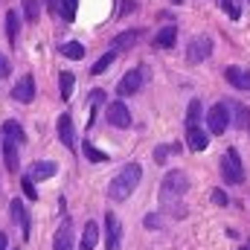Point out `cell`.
Returning <instances> with one entry per match:
<instances>
[{
	"label": "cell",
	"mask_w": 250,
	"mask_h": 250,
	"mask_svg": "<svg viewBox=\"0 0 250 250\" xmlns=\"http://www.w3.org/2000/svg\"><path fill=\"white\" fill-rule=\"evenodd\" d=\"M140 178H143V169H140V163H128V166H123V172H120V175L111 181L108 195H111L114 201H125V198H131V192L137 189Z\"/></svg>",
	"instance_id": "1"
},
{
	"label": "cell",
	"mask_w": 250,
	"mask_h": 250,
	"mask_svg": "<svg viewBox=\"0 0 250 250\" xmlns=\"http://www.w3.org/2000/svg\"><path fill=\"white\" fill-rule=\"evenodd\" d=\"M189 181L184 172H169L166 178H163V184H160V198H163V204H175L178 198H184V192H187Z\"/></svg>",
	"instance_id": "2"
},
{
	"label": "cell",
	"mask_w": 250,
	"mask_h": 250,
	"mask_svg": "<svg viewBox=\"0 0 250 250\" xmlns=\"http://www.w3.org/2000/svg\"><path fill=\"white\" fill-rule=\"evenodd\" d=\"M221 175H224L227 184H242L245 181V169H242V160H239L236 148H227L221 154Z\"/></svg>",
	"instance_id": "3"
},
{
	"label": "cell",
	"mask_w": 250,
	"mask_h": 250,
	"mask_svg": "<svg viewBox=\"0 0 250 250\" xmlns=\"http://www.w3.org/2000/svg\"><path fill=\"white\" fill-rule=\"evenodd\" d=\"M207 125H209V134H224L227 125H230V114H227V105L218 102L207 111Z\"/></svg>",
	"instance_id": "4"
},
{
	"label": "cell",
	"mask_w": 250,
	"mask_h": 250,
	"mask_svg": "<svg viewBox=\"0 0 250 250\" xmlns=\"http://www.w3.org/2000/svg\"><path fill=\"white\" fill-rule=\"evenodd\" d=\"M209 53H212V41L207 38V35H198V38H192L187 47V59L189 64H201L204 59H209Z\"/></svg>",
	"instance_id": "5"
},
{
	"label": "cell",
	"mask_w": 250,
	"mask_h": 250,
	"mask_svg": "<svg viewBox=\"0 0 250 250\" xmlns=\"http://www.w3.org/2000/svg\"><path fill=\"white\" fill-rule=\"evenodd\" d=\"M123 227H120V218L114 212L105 215V250H120V242H123Z\"/></svg>",
	"instance_id": "6"
},
{
	"label": "cell",
	"mask_w": 250,
	"mask_h": 250,
	"mask_svg": "<svg viewBox=\"0 0 250 250\" xmlns=\"http://www.w3.org/2000/svg\"><path fill=\"white\" fill-rule=\"evenodd\" d=\"M12 99L21 102V105L32 102V99H35V79H32V76H23V79L12 87Z\"/></svg>",
	"instance_id": "7"
},
{
	"label": "cell",
	"mask_w": 250,
	"mask_h": 250,
	"mask_svg": "<svg viewBox=\"0 0 250 250\" xmlns=\"http://www.w3.org/2000/svg\"><path fill=\"white\" fill-rule=\"evenodd\" d=\"M140 87H143V70H128L123 76V82L117 84V93L120 96H134Z\"/></svg>",
	"instance_id": "8"
},
{
	"label": "cell",
	"mask_w": 250,
	"mask_h": 250,
	"mask_svg": "<svg viewBox=\"0 0 250 250\" xmlns=\"http://www.w3.org/2000/svg\"><path fill=\"white\" fill-rule=\"evenodd\" d=\"M108 123L114 125V128H128L131 125V111L125 108V102H111L108 105Z\"/></svg>",
	"instance_id": "9"
},
{
	"label": "cell",
	"mask_w": 250,
	"mask_h": 250,
	"mask_svg": "<svg viewBox=\"0 0 250 250\" xmlns=\"http://www.w3.org/2000/svg\"><path fill=\"white\" fill-rule=\"evenodd\" d=\"M53 250H73V221H70V218H64L62 224H59Z\"/></svg>",
	"instance_id": "10"
},
{
	"label": "cell",
	"mask_w": 250,
	"mask_h": 250,
	"mask_svg": "<svg viewBox=\"0 0 250 250\" xmlns=\"http://www.w3.org/2000/svg\"><path fill=\"white\" fill-rule=\"evenodd\" d=\"M224 79L233 84V87H239V90H250V73L245 70V67H227L224 70Z\"/></svg>",
	"instance_id": "11"
},
{
	"label": "cell",
	"mask_w": 250,
	"mask_h": 250,
	"mask_svg": "<svg viewBox=\"0 0 250 250\" xmlns=\"http://www.w3.org/2000/svg\"><path fill=\"white\" fill-rule=\"evenodd\" d=\"M227 114H230V120H233L236 128H242V131L250 128V111L242 105V102H230V105H227Z\"/></svg>",
	"instance_id": "12"
},
{
	"label": "cell",
	"mask_w": 250,
	"mask_h": 250,
	"mask_svg": "<svg viewBox=\"0 0 250 250\" xmlns=\"http://www.w3.org/2000/svg\"><path fill=\"white\" fill-rule=\"evenodd\" d=\"M187 143L192 151H204L207 146H209V137H207V131L204 128H198V125H192L187 128Z\"/></svg>",
	"instance_id": "13"
},
{
	"label": "cell",
	"mask_w": 250,
	"mask_h": 250,
	"mask_svg": "<svg viewBox=\"0 0 250 250\" xmlns=\"http://www.w3.org/2000/svg\"><path fill=\"white\" fill-rule=\"evenodd\" d=\"M56 172H59V166H56V163H50V160H41V163H35V166H32V172H29L26 178L35 184V181H47V178H53Z\"/></svg>",
	"instance_id": "14"
},
{
	"label": "cell",
	"mask_w": 250,
	"mask_h": 250,
	"mask_svg": "<svg viewBox=\"0 0 250 250\" xmlns=\"http://www.w3.org/2000/svg\"><path fill=\"white\" fill-rule=\"evenodd\" d=\"M137 41H140V32H137V29H125V32H120V35L114 38L111 47H114V53H125V50H131Z\"/></svg>",
	"instance_id": "15"
},
{
	"label": "cell",
	"mask_w": 250,
	"mask_h": 250,
	"mask_svg": "<svg viewBox=\"0 0 250 250\" xmlns=\"http://www.w3.org/2000/svg\"><path fill=\"white\" fill-rule=\"evenodd\" d=\"M59 140H62L67 148L76 146V134H73V120H70V114H62V117H59Z\"/></svg>",
	"instance_id": "16"
},
{
	"label": "cell",
	"mask_w": 250,
	"mask_h": 250,
	"mask_svg": "<svg viewBox=\"0 0 250 250\" xmlns=\"http://www.w3.org/2000/svg\"><path fill=\"white\" fill-rule=\"evenodd\" d=\"M175 41H178V29H175V26H163V29L157 32V38H154V47L172 50V47H175Z\"/></svg>",
	"instance_id": "17"
},
{
	"label": "cell",
	"mask_w": 250,
	"mask_h": 250,
	"mask_svg": "<svg viewBox=\"0 0 250 250\" xmlns=\"http://www.w3.org/2000/svg\"><path fill=\"white\" fill-rule=\"evenodd\" d=\"M96 242H99V227H96V221H87L84 233H82V250H93Z\"/></svg>",
	"instance_id": "18"
},
{
	"label": "cell",
	"mask_w": 250,
	"mask_h": 250,
	"mask_svg": "<svg viewBox=\"0 0 250 250\" xmlns=\"http://www.w3.org/2000/svg\"><path fill=\"white\" fill-rule=\"evenodd\" d=\"M3 137H6V140H12L15 146H21V143L26 140V134H23V128H21V125L15 123V120H9V123L3 125Z\"/></svg>",
	"instance_id": "19"
},
{
	"label": "cell",
	"mask_w": 250,
	"mask_h": 250,
	"mask_svg": "<svg viewBox=\"0 0 250 250\" xmlns=\"http://www.w3.org/2000/svg\"><path fill=\"white\" fill-rule=\"evenodd\" d=\"M3 160H6V169L9 172H18V146L12 140L3 143Z\"/></svg>",
	"instance_id": "20"
},
{
	"label": "cell",
	"mask_w": 250,
	"mask_h": 250,
	"mask_svg": "<svg viewBox=\"0 0 250 250\" xmlns=\"http://www.w3.org/2000/svg\"><path fill=\"white\" fill-rule=\"evenodd\" d=\"M12 218L23 227V239H29V218H26V209L21 201H12Z\"/></svg>",
	"instance_id": "21"
},
{
	"label": "cell",
	"mask_w": 250,
	"mask_h": 250,
	"mask_svg": "<svg viewBox=\"0 0 250 250\" xmlns=\"http://www.w3.org/2000/svg\"><path fill=\"white\" fill-rule=\"evenodd\" d=\"M59 82H62V99H70L73 96V87H76V76L64 70L62 76H59Z\"/></svg>",
	"instance_id": "22"
},
{
	"label": "cell",
	"mask_w": 250,
	"mask_h": 250,
	"mask_svg": "<svg viewBox=\"0 0 250 250\" xmlns=\"http://www.w3.org/2000/svg\"><path fill=\"white\" fill-rule=\"evenodd\" d=\"M114 59H117V53H114V50H111V53H105V56H102L99 62L90 67V73H93V76H102V73H105V70H108V67L114 64Z\"/></svg>",
	"instance_id": "23"
},
{
	"label": "cell",
	"mask_w": 250,
	"mask_h": 250,
	"mask_svg": "<svg viewBox=\"0 0 250 250\" xmlns=\"http://www.w3.org/2000/svg\"><path fill=\"white\" fill-rule=\"evenodd\" d=\"M218 6L224 9V15H230L233 21H239L242 18V3L239 0H218Z\"/></svg>",
	"instance_id": "24"
},
{
	"label": "cell",
	"mask_w": 250,
	"mask_h": 250,
	"mask_svg": "<svg viewBox=\"0 0 250 250\" xmlns=\"http://www.w3.org/2000/svg\"><path fill=\"white\" fill-rule=\"evenodd\" d=\"M62 53L67 59H73V62H79V59H84V47L79 44V41H70V44H64Z\"/></svg>",
	"instance_id": "25"
},
{
	"label": "cell",
	"mask_w": 250,
	"mask_h": 250,
	"mask_svg": "<svg viewBox=\"0 0 250 250\" xmlns=\"http://www.w3.org/2000/svg\"><path fill=\"white\" fill-rule=\"evenodd\" d=\"M6 35H9V44L18 41V12H9L6 15Z\"/></svg>",
	"instance_id": "26"
},
{
	"label": "cell",
	"mask_w": 250,
	"mask_h": 250,
	"mask_svg": "<svg viewBox=\"0 0 250 250\" xmlns=\"http://www.w3.org/2000/svg\"><path fill=\"white\" fill-rule=\"evenodd\" d=\"M84 157L87 160H93V163H108V154L105 151H99L96 146H90V143H84Z\"/></svg>",
	"instance_id": "27"
},
{
	"label": "cell",
	"mask_w": 250,
	"mask_h": 250,
	"mask_svg": "<svg viewBox=\"0 0 250 250\" xmlns=\"http://www.w3.org/2000/svg\"><path fill=\"white\" fill-rule=\"evenodd\" d=\"M198 120H201V102L192 99V102H189V111H187V128L198 125Z\"/></svg>",
	"instance_id": "28"
},
{
	"label": "cell",
	"mask_w": 250,
	"mask_h": 250,
	"mask_svg": "<svg viewBox=\"0 0 250 250\" xmlns=\"http://www.w3.org/2000/svg\"><path fill=\"white\" fill-rule=\"evenodd\" d=\"M76 6H79V0H62L59 3V12H62L64 21H73L76 18Z\"/></svg>",
	"instance_id": "29"
},
{
	"label": "cell",
	"mask_w": 250,
	"mask_h": 250,
	"mask_svg": "<svg viewBox=\"0 0 250 250\" xmlns=\"http://www.w3.org/2000/svg\"><path fill=\"white\" fill-rule=\"evenodd\" d=\"M172 151H181V146H157V148H154V160H157V163H166V157H169Z\"/></svg>",
	"instance_id": "30"
},
{
	"label": "cell",
	"mask_w": 250,
	"mask_h": 250,
	"mask_svg": "<svg viewBox=\"0 0 250 250\" xmlns=\"http://www.w3.org/2000/svg\"><path fill=\"white\" fill-rule=\"evenodd\" d=\"M23 15L29 23H35L38 21V0H23Z\"/></svg>",
	"instance_id": "31"
},
{
	"label": "cell",
	"mask_w": 250,
	"mask_h": 250,
	"mask_svg": "<svg viewBox=\"0 0 250 250\" xmlns=\"http://www.w3.org/2000/svg\"><path fill=\"white\" fill-rule=\"evenodd\" d=\"M102 102H105V90H99V87L90 90V108H96V105H102Z\"/></svg>",
	"instance_id": "32"
},
{
	"label": "cell",
	"mask_w": 250,
	"mask_h": 250,
	"mask_svg": "<svg viewBox=\"0 0 250 250\" xmlns=\"http://www.w3.org/2000/svg\"><path fill=\"white\" fill-rule=\"evenodd\" d=\"M23 192H26V198H32V201L38 198V192H35V187H32V181H29V178H23Z\"/></svg>",
	"instance_id": "33"
},
{
	"label": "cell",
	"mask_w": 250,
	"mask_h": 250,
	"mask_svg": "<svg viewBox=\"0 0 250 250\" xmlns=\"http://www.w3.org/2000/svg\"><path fill=\"white\" fill-rule=\"evenodd\" d=\"M9 70H12V67H9V59L0 53V79H6V76H9Z\"/></svg>",
	"instance_id": "34"
},
{
	"label": "cell",
	"mask_w": 250,
	"mask_h": 250,
	"mask_svg": "<svg viewBox=\"0 0 250 250\" xmlns=\"http://www.w3.org/2000/svg\"><path fill=\"white\" fill-rule=\"evenodd\" d=\"M212 201H215L218 207H224V204H227V195H224L221 189H215V192H212Z\"/></svg>",
	"instance_id": "35"
},
{
	"label": "cell",
	"mask_w": 250,
	"mask_h": 250,
	"mask_svg": "<svg viewBox=\"0 0 250 250\" xmlns=\"http://www.w3.org/2000/svg\"><path fill=\"white\" fill-rule=\"evenodd\" d=\"M157 224H160V218H157V215H148V218H146V227H157Z\"/></svg>",
	"instance_id": "36"
},
{
	"label": "cell",
	"mask_w": 250,
	"mask_h": 250,
	"mask_svg": "<svg viewBox=\"0 0 250 250\" xmlns=\"http://www.w3.org/2000/svg\"><path fill=\"white\" fill-rule=\"evenodd\" d=\"M0 250H6V233H0Z\"/></svg>",
	"instance_id": "37"
},
{
	"label": "cell",
	"mask_w": 250,
	"mask_h": 250,
	"mask_svg": "<svg viewBox=\"0 0 250 250\" xmlns=\"http://www.w3.org/2000/svg\"><path fill=\"white\" fill-rule=\"evenodd\" d=\"M172 3H184V0H172Z\"/></svg>",
	"instance_id": "38"
},
{
	"label": "cell",
	"mask_w": 250,
	"mask_h": 250,
	"mask_svg": "<svg viewBox=\"0 0 250 250\" xmlns=\"http://www.w3.org/2000/svg\"><path fill=\"white\" fill-rule=\"evenodd\" d=\"M245 250H250V245H248V248H245Z\"/></svg>",
	"instance_id": "39"
}]
</instances>
